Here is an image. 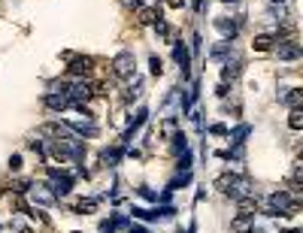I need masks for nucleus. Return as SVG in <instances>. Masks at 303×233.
Listing matches in <instances>:
<instances>
[{
  "label": "nucleus",
  "instance_id": "nucleus-1",
  "mask_svg": "<svg viewBox=\"0 0 303 233\" xmlns=\"http://www.w3.org/2000/svg\"><path fill=\"white\" fill-rule=\"evenodd\" d=\"M49 188L55 197H67L70 188H73V179H70V173H61V170H49Z\"/></svg>",
  "mask_w": 303,
  "mask_h": 233
},
{
  "label": "nucleus",
  "instance_id": "nucleus-2",
  "mask_svg": "<svg viewBox=\"0 0 303 233\" xmlns=\"http://www.w3.org/2000/svg\"><path fill=\"white\" fill-rule=\"evenodd\" d=\"M134 67H137L134 52H118L115 61H112V73H115L118 79H131V76H134Z\"/></svg>",
  "mask_w": 303,
  "mask_h": 233
},
{
  "label": "nucleus",
  "instance_id": "nucleus-3",
  "mask_svg": "<svg viewBox=\"0 0 303 233\" xmlns=\"http://www.w3.org/2000/svg\"><path fill=\"white\" fill-rule=\"evenodd\" d=\"M276 55H279L282 61H297V58H300V46H297L294 40H279Z\"/></svg>",
  "mask_w": 303,
  "mask_h": 233
},
{
  "label": "nucleus",
  "instance_id": "nucleus-4",
  "mask_svg": "<svg viewBox=\"0 0 303 233\" xmlns=\"http://www.w3.org/2000/svg\"><path fill=\"white\" fill-rule=\"evenodd\" d=\"M70 76H91V58H73L67 67Z\"/></svg>",
  "mask_w": 303,
  "mask_h": 233
},
{
  "label": "nucleus",
  "instance_id": "nucleus-5",
  "mask_svg": "<svg viewBox=\"0 0 303 233\" xmlns=\"http://www.w3.org/2000/svg\"><path fill=\"white\" fill-rule=\"evenodd\" d=\"M173 58H176V64L182 67V76H188V64H191V61H188V49H185L182 43L173 46Z\"/></svg>",
  "mask_w": 303,
  "mask_h": 233
},
{
  "label": "nucleus",
  "instance_id": "nucleus-6",
  "mask_svg": "<svg viewBox=\"0 0 303 233\" xmlns=\"http://www.w3.org/2000/svg\"><path fill=\"white\" fill-rule=\"evenodd\" d=\"M46 106L55 109V112H64L70 106V100H67V94H46Z\"/></svg>",
  "mask_w": 303,
  "mask_h": 233
},
{
  "label": "nucleus",
  "instance_id": "nucleus-7",
  "mask_svg": "<svg viewBox=\"0 0 303 233\" xmlns=\"http://www.w3.org/2000/svg\"><path fill=\"white\" fill-rule=\"evenodd\" d=\"M216 27L224 33V40H227V43L234 40V33H237V22H230V19H216Z\"/></svg>",
  "mask_w": 303,
  "mask_h": 233
},
{
  "label": "nucleus",
  "instance_id": "nucleus-8",
  "mask_svg": "<svg viewBox=\"0 0 303 233\" xmlns=\"http://www.w3.org/2000/svg\"><path fill=\"white\" fill-rule=\"evenodd\" d=\"M146 118H149V112H146V109H139V112L134 115V121H131V128L124 130V139H131V136H134V133L142 128V121H146Z\"/></svg>",
  "mask_w": 303,
  "mask_h": 233
},
{
  "label": "nucleus",
  "instance_id": "nucleus-9",
  "mask_svg": "<svg viewBox=\"0 0 303 233\" xmlns=\"http://www.w3.org/2000/svg\"><path fill=\"white\" fill-rule=\"evenodd\" d=\"M139 22H142V25H155V22H161V9H158V6L139 9Z\"/></svg>",
  "mask_w": 303,
  "mask_h": 233
},
{
  "label": "nucleus",
  "instance_id": "nucleus-10",
  "mask_svg": "<svg viewBox=\"0 0 303 233\" xmlns=\"http://www.w3.org/2000/svg\"><path fill=\"white\" fill-rule=\"evenodd\" d=\"M282 103H285V106H291V109H300V103H303V91H300V88H291V91L282 97Z\"/></svg>",
  "mask_w": 303,
  "mask_h": 233
},
{
  "label": "nucleus",
  "instance_id": "nucleus-11",
  "mask_svg": "<svg viewBox=\"0 0 303 233\" xmlns=\"http://www.w3.org/2000/svg\"><path fill=\"white\" fill-rule=\"evenodd\" d=\"M30 194H33V200H37V203H43V206H52V203H55V194H49V191H43L40 185L37 188H28Z\"/></svg>",
  "mask_w": 303,
  "mask_h": 233
},
{
  "label": "nucleus",
  "instance_id": "nucleus-12",
  "mask_svg": "<svg viewBox=\"0 0 303 233\" xmlns=\"http://www.w3.org/2000/svg\"><path fill=\"white\" fill-rule=\"evenodd\" d=\"M237 76H240V61H237V58H234V61L227 58V61H224V70H221V79L227 82V79H237Z\"/></svg>",
  "mask_w": 303,
  "mask_h": 233
},
{
  "label": "nucleus",
  "instance_id": "nucleus-13",
  "mask_svg": "<svg viewBox=\"0 0 303 233\" xmlns=\"http://www.w3.org/2000/svg\"><path fill=\"white\" fill-rule=\"evenodd\" d=\"M273 43H276V37H267V33H261V37H255V52H270L273 49Z\"/></svg>",
  "mask_w": 303,
  "mask_h": 233
},
{
  "label": "nucleus",
  "instance_id": "nucleus-14",
  "mask_svg": "<svg viewBox=\"0 0 303 233\" xmlns=\"http://www.w3.org/2000/svg\"><path fill=\"white\" fill-rule=\"evenodd\" d=\"M118 157H121V149H106V152L100 155V160H103L106 167H115V164H118Z\"/></svg>",
  "mask_w": 303,
  "mask_h": 233
},
{
  "label": "nucleus",
  "instance_id": "nucleus-15",
  "mask_svg": "<svg viewBox=\"0 0 303 233\" xmlns=\"http://www.w3.org/2000/svg\"><path fill=\"white\" fill-rule=\"evenodd\" d=\"M252 224H255V215H240V218L234 221V230H237V233H246Z\"/></svg>",
  "mask_w": 303,
  "mask_h": 233
},
{
  "label": "nucleus",
  "instance_id": "nucleus-16",
  "mask_svg": "<svg viewBox=\"0 0 303 233\" xmlns=\"http://www.w3.org/2000/svg\"><path fill=\"white\" fill-rule=\"evenodd\" d=\"M234 182H237V176H234V173H224V176H219V179H216V188L227 194V188L234 185Z\"/></svg>",
  "mask_w": 303,
  "mask_h": 233
},
{
  "label": "nucleus",
  "instance_id": "nucleus-17",
  "mask_svg": "<svg viewBox=\"0 0 303 233\" xmlns=\"http://www.w3.org/2000/svg\"><path fill=\"white\" fill-rule=\"evenodd\" d=\"M94 206H97V200H79V203H73L76 215H88V212H94Z\"/></svg>",
  "mask_w": 303,
  "mask_h": 233
},
{
  "label": "nucleus",
  "instance_id": "nucleus-18",
  "mask_svg": "<svg viewBox=\"0 0 303 233\" xmlns=\"http://www.w3.org/2000/svg\"><path fill=\"white\" fill-rule=\"evenodd\" d=\"M288 128H291V130H300V128H303V112H300V109H291V118H288Z\"/></svg>",
  "mask_w": 303,
  "mask_h": 233
},
{
  "label": "nucleus",
  "instance_id": "nucleus-19",
  "mask_svg": "<svg viewBox=\"0 0 303 233\" xmlns=\"http://www.w3.org/2000/svg\"><path fill=\"white\" fill-rule=\"evenodd\" d=\"M188 182H191V173H182V176H176L173 182H170V191H173V188H182V185H188Z\"/></svg>",
  "mask_w": 303,
  "mask_h": 233
},
{
  "label": "nucleus",
  "instance_id": "nucleus-20",
  "mask_svg": "<svg viewBox=\"0 0 303 233\" xmlns=\"http://www.w3.org/2000/svg\"><path fill=\"white\" fill-rule=\"evenodd\" d=\"M161 130H164V136H176V118H167Z\"/></svg>",
  "mask_w": 303,
  "mask_h": 233
},
{
  "label": "nucleus",
  "instance_id": "nucleus-21",
  "mask_svg": "<svg viewBox=\"0 0 303 233\" xmlns=\"http://www.w3.org/2000/svg\"><path fill=\"white\" fill-rule=\"evenodd\" d=\"M209 133H216V136H227L230 130L224 128V124H212V128H209Z\"/></svg>",
  "mask_w": 303,
  "mask_h": 233
},
{
  "label": "nucleus",
  "instance_id": "nucleus-22",
  "mask_svg": "<svg viewBox=\"0 0 303 233\" xmlns=\"http://www.w3.org/2000/svg\"><path fill=\"white\" fill-rule=\"evenodd\" d=\"M149 64H152V73H155V76H161V73H164V67H161V58H152Z\"/></svg>",
  "mask_w": 303,
  "mask_h": 233
},
{
  "label": "nucleus",
  "instance_id": "nucleus-23",
  "mask_svg": "<svg viewBox=\"0 0 303 233\" xmlns=\"http://www.w3.org/2000/svg\"><path fill=\"white\" fill-rule=\"evenodd\" d=\"M9 167H12V170H22V157L12 155V157H9Z\"/></svg>",
  "mask_w": 303,
  "mask_h": 233
},
{
  "label": "nucleus",
  "instance_id": "nucleus-24",
  "mask_svg": "<svg viewBox=\"0 0 303 233\" xmlns=\"http://www.w3.org/2000/svg\"><path fill=\"white\" fill-rule=\"evenodd\" d=\"M167 6H170V9H182L185 0H167Z\"/></svg>",
  "mask_w": 303,
  "mask_h": 233
},
{
  "label": "nucleus",
  "instance_id": "nucleus-25",
  "mask_svg": "<svg viewBox=\"0 0 303 233\" xmlns=\"http://www.w3.org/2000/svg\"><path fill=\"white\" fill-rule=\"evenodd\" d=\"M124 6H131V9H142V0H124Z\"/></svg>",
  "mask_w": 303,
  "mask_h": 233
},
{
  "label": "nucleus",
  "instance_id": "nucleus-26",
  "mask_svg": "<svg viewBox=\"0 0 303 233\" xmlns=\"http://www.w3.org/2000/svg\"><path fill=\"white\" fill-rule=\"evenodd\" d=\"M131 233H149V230H142V227H131Z\"/></svg>",
  "mask_w": 303,
  "mask_h": 233
},
{
  "label": "nucleus",
  "instance_id": "nucleus-27",
  "mask_svg": "<svg viewBox=\"0 0 303 233\" xmlns=\"http://www.w3.org/2000/svg\"><path fill=\"white\" fill-rule=\"evenodd\" d=\"M221 3H234V0H221Z\"/></svg>",
  "mask_w": 303,
  "mask_h": 233
},
{
  "label": "nucleus",
  "instance_id": "nucleus-28",
  "mask_svg": "<svg viewBox=\"0 0 303 233\" xmlns=\"http://www.w3.org/2000/svg\"><path fill=\"white\" fill-rule=\"evenodd\" d=\"M273 3H285V0H273Z\"/></svg>",
  "mask_w": 303,
  "mask_h": 233
},
{
  "label": "nucleus",
  "instance_id": "nucleus-29",
  "mask_svg": "<svg viewBox=\"0 0 303 233\" xmlns=\"http://www.w3.org/2000/svg\"><path fill=\"white\" fill-rule=\"evenodd\" d=\"M19 233H30V230H19Z\"/></svg>",
  "mask_w": 303,
  "mask_h": 233
},
{
  "label": "nucleus",
  "instance_id": "nucleus-30",
  "mask_svg": "<svg viewBox=\"0 0 303 233\" xmlns=\"http://www.w3.org/2000/svg\"><path fill=\"white\" fill-rule=\"evenodd\" d=\"M73 233H82V230H73Z\"/></svg>",
  "mask_w": 303,
  "mask_h": 233
}]
</instances>
